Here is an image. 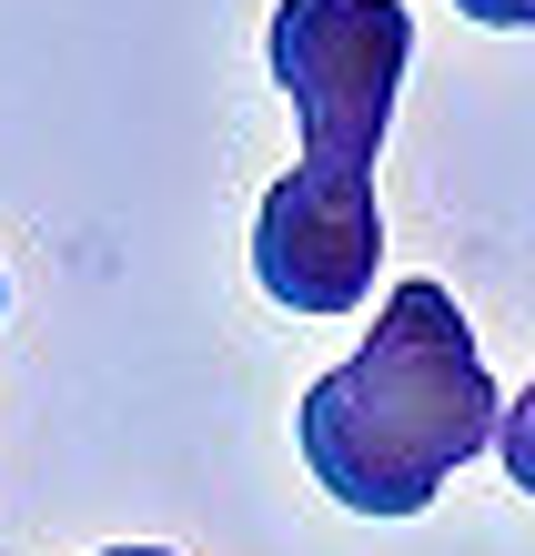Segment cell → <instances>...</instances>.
<instances>
[{"mask_svg":"<svg viewBox=\"0 0 535 556\" xmlns=\"http://www.w3.org/2000/svg\"><path fill=\"white\" fill-rule=\"evenodd\" d=\"M304 466L333 506L354 516H424L455 466H475L506 425L475 324L445 283H394L384 324L333 375L304 384Z\"/></svg>","mask_w":535,"mask_h":556,"instance_id":"6da1fadb","label":"cell"},{"mask_svg":"<svg viewBox=\"0 0 535 556\" xmlns=\"http://www.w3.org/2000/svg\"><path fill=\"white\" fill-rule=\"evenodd\" d=\"M263 51H273V81H283L293 122H304V152L374 173V152L394 132L405 61H415L405 0H283Z\"/></svg>","mask_w":535,"mask_h":556,"instance_id":"7a4b0ae2","label":"cell"},{"mask_svg":"<svg viewBox=\"0 0 535 556\" xmlns=\"http://www.w3.org/2000/svg\"><path fill=\"white\" fill-rule=\"evenodd\" d=\"M253 274L283 314H354L384 274V203L364 162H293L253 213Z\"/></svg>","mask_w":535,"mask_h":556,"instance_id":"3957f363","label":"cell"},{"mask_svg":"<svg viewBox=\"0 0 535 556\" xmlns=\"http://www.w3.org/2000/svg\"><path fill=\"white\" fill-rule=\"evenodd\" d=\"M495 455H506V476H515L525 496H535V384H525V395L506 405V425H495Z\"/></svg>","mask_w":535,"mask_h":556,"instance_id":"277c9868","label":"cell"},{"mask_svg":"<svg viewBox=\"0 0 535 556\" xmlns=\"http://www.w3.org/2000/svg\"><path fill=\"white\" fill-rule=\"evenodd\" d=\"M464 21H485V30H535V0H455Z\"/></svg>","mask_w":535,"mask_h":556,"instance_id":"5b68a950","label":"cell"},{"mask_svg":"<svg viewBox=\"0 0 535 556\" xmlns=\"http://www.w3.org/2000/svg\"><path fill=\"white\" fill-rule=\"evenodd\" d=\"M102 556H173V546H102Z\"/></svg>","mask_w":535,"mask_h":556,"instance_id":"8992f818","label":"cell"}]
</instances>
